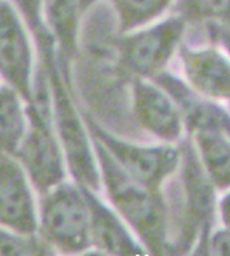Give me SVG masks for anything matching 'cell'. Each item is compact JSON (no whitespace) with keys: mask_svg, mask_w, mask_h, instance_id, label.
<instances>
[{"mask_svg":"<svg viewBox=\"0 0 230 256\" xmlns=\"http://www.w3.org/2000/svg\"><path fill=\"white\" fill-rule=\"evenodd\" d=\"M37 49V59L47 73L54 128L64 152L69 176L82 186L102 192V176L92 136L84 123L73 89V74L63 70L54 43Z\"/></svg>","mask_w":230,"mask_h":256,"instance_id":"1","label":"cell"},{"mask_svg":"<svg viewBox=\"0 0 230 256\" xmlns=\"http://www.w3.org/2000/svg\"><path fill=\"white\" fill-rule=\"evenodd\" d=\"M92 142L102 176V189H105L116 212L150 252L165 254L170 250L168 210L160 190H152L139 184L117 164L99 140L92 138Z\"/></svg>","mask_w":230,"mask_h":256,"instance_id":"2","label":"cell"},{"mask_svg":"<svg viewBox=\"0 0 230 256\" xmlns=\"http://www.w3.org/2000/svg\"><path fill=\"white\" fill-rule=\"evenodd\" d=\"M27 129L14 154L37 195L69 176L62 144L54 128L47 73L37 59L31 100L26 103Z\"/></svg>","mask_w":230,"mask_h":256,"instance_id":"3","label":"cell"},{"mask_svg":"<svg viewBox=\"0 0 230 256\" xmlns=\"http://www.w3.org/2000/svg\"><path fill=\"white\" fill-rule=\"evenodd\" d=\"M37 236L54 255L92 250L90 214L82 184L67 178L37 195Z\"/></svg>","mask_w":230,"mask_h":256,"instance_id":"4","label":"cell"},{"mask_svg":"<svg viewBox=\"0 0 230 256\" xmlns=\"http://www.w3.org/2000/svg\"><path fill=\"white\" fill-rule=\"evenodd\" d=\"M182 156V188L179 189V196L173 199L178 204H173L176 214H172V218H176L179 230L173 252H186L198 240L196 254H205L215 218V184L199 160L198 150L189 140L183 144Z\"/></svg>","mask_w":230,"mask_h":256,"instance_id":"5","label":"cell"},{"mask_svg":"<svg viewBox=\"0 0 230 256\" xmlns=\"http://www.w3.org/2000/svg\"><path fill=\"white\" fill-rule=\"evenodd\" d=\"M84 123L92 138L99 140L117 164L139 184L152 190L160 186L178 169L182 152L175 146H140L122 140L109 132L89 112H83Z\"/></svg>","mask_w":230,"mask_h":256,"instance_id":"6","label":"cell"},{"mask_svg":"<svg viewBox=\"0 0 230 256\" xmlns=\"http://www.w3.org/2000/svg\"><path fill=\"white\" fill-rule=\"evenodd\" d=\"M186 22L175 16L117 42V64L126 76L139 79L162 73L185 33Z\"/></svg>","mask_w":230,"mask_h":256,"instance_id":"7","label":"cell"},{"mask_svg":"<svg viewBox=\"0 0 230 256\" xmlns=\"http://www.w3.org/2000/svg\"><path fill=\"white\" fill-rule=\"evenodd\" d=\"M29 29L16 8L0 0V79L30 102L37 60Z\"/></svg>","mask_w":230,"mask_h":256,"instance_id":"8","label":"cell"},{"mask_svg":"<svg viewBox=\"0 0 230 256\" xmlns=\"http://www.w3.org/2000/svg\"><path fill=\"white\" fill-rule=\"evenodd\" d=\"M36 195L19 160L11 154H0V226L26 235H36Z\"/></svg>","mask_w":230,"mask_h":256,"instance_id":"9","label":"cell"},{"mask_svg":"<svg viewBox=\"0 0 230 256\" xmlns=\"http://www.w3.org/2000/svg\"><path fill=\"white\" fill-rule=\"evenodd\" d=\"M132 113L137 126L165 142L182 136L183 118L173 98L157 83L136 78L132 83Z\"/></svg>","mask_w":230,"mask_h":256,"instance_id":"10","label":"cell"},{"mask_svg":"<svg viewBox=\"0 0 230 256\" xmlns=\"http://www.w3.org/2000/svg\"><path fill=\"white\" fill-rule=\"evenodd\" d=\"M90 214L92 249L109 255H142L143 248L130 234L122 216L99 196L100 192L83 186Z\"/></svg>","mask_w":230,"mask_h":256,"instance_id":"11","label":"cell"},{"mask_svg":"<svg viewBox=\"0 0 230 256\" xmlns=\"http://www.w3.org/2000/svg\"><path fill=\"white\" fill-rule=\"evenodd\" d=\"M153 79L173 98L192 132L212 130L230 136V114L216 103L202 98L199 92L169 73H159Z\"/></svg>","mask_w":230,"mask_h":256,"instance_id":"12","label":"cell"},{"mask_svg":"<svg viewBox=\"0 0 230 256\" xmlns=\"http://www.w3.org/2000/svg\"><path fill=\"white\" fill-rule=\"evenodd\" d=\"M183 70L192 88L202 96L230 102V62L215 48L183 46Z\"/></svg>","mask_w":230,"mask_h":256,"instance_id":"13","label":"cell"},{"mask_svg":"<svg viewBox=\"0 0 230 256\" xmlns=\"http://www.w3.org/2000/svg\"><path fill=\"white\" fill-rule=\"evenodd\" d=\"M77 0H43V19L57 48V60L64 70L72 72L79 49V14Z\"/></svg>","mask_w":230,"mask_h":256,"instance_id":"14","label":"cell"},{"mask_svg":"<svg viewBox=\"0 0 230 256\" xmlns=\"http://www.w3.org/2000/svg\"><path fill=\"white\" fill-rule=\"evenodd\" d=\"M27 129L26 102L13 88L0 84V154L14 156Z\"/></svg>","mask_w":230,"mask_h":256,"instance_id":"15","label":"cell"},{"mask_svg":"<svg viewBox=\"0 0 230 256\" xmlns=\"http://www.w3.org/2000/svg\"><path fill=\"white\" fill-rule=\"evenodd\" d=\"M195 134L196 150L210 180L220 189L230 188V136L212 130Z\"/></svg>","mask_w":230,"mask_h":256,"instance_id":"16","label":"cell"},{"mask_svg":"<svg viewBox=\"0 0 230 256\" xmlns=\"http://www.w3.org/2000/svg\"><path fill=\"white\" fill-rule=\"evenodd\" d=\"M119 23V30L129 33L153 22L172 3V0H110Z\"/></svg>","mask_w":230,"mask_h":256,"instance_id":"17","label":"cell"},{"mask_svg":"<svg viewBox=\"0 0 230 256\" xmlns=\"http://www.w3.org/2000/svg\"><path fill=\"white\" fill-rule=\"evenodd\" d=\"M183 20L213 22L230 28V0H178Z\"/></svg>","mask_w":230,"mask_h":256,"instance_id":"18","label":"cell"},{"mask_svg":"<svg viewBox=\"0 0 230 256\" xmlns=\"http://www.w3.org/2000/svg\"><path fill=\"white\" fill-rule=\"evenodd\" d=\"M54 255L36 235H26L0 226V256Z\"/></svg>","mask_w":230,"mask_h":256,"instance_id":"19","label":"cell"},{"mask_svg":"<svg viewBox=\"0 0 230 256\" xmlns=\"http://www.w3.org/2000/svg\"><path fill=\"white\" fill-rule=\"evenodd\" d=\"M13 3L26 23L34 43L52 36L43 19V0H13Z\"/></svg>","mask_w":230,"mask_h":256,"instance_id":"20","label":"cell"},{"mask_svg":"<svg viewBox=\"0 0 230 256\" xmlns=\"http://www.w3.org/2000/svg\"><path fill=\"white\" fill-rule=\"evenodd\" d=\"M205 254H213V255H230V229L225 228L215 232L213 235L208 238Z\"/></svg>","mask_w":230,"mask_h":256,"instance_id":"21","label":"cell"},{"mask_svg":"<svg viewBox=\"0 0 230 256\" xmlns=\"http://www.w3.org/2000/svg\"><path fill=\"white\" fill-rule=\"evenodd\" d=\"M206 32H208V34H209L212 40L222 43V46L229 52L230 54V28L219 24V23L209 22Z\"/></svg>","mask_w":230,"mask_h":256,"instance_id":"22","label":"cell"},{"mask_svg":"<svg viewBox=\"0 0 230 256\" xmlns=\"http://www.w3.org/2000/svg\"><path fill=\"white\" fill-rule=\"evenodd\" d=\"M220 214H222L223 224L230 229V192L220 202Z\"/></svg>","mask_w":230,"mask_h":256,"instance_id":"23","label":"cell"},{"mask_svg":"<svg viewBox=\"0 0 230 256\" xmlns=\"http://www.w3.org/2000/svg\"><path fill=\"white\" fill-rule=\"evenodd\" d=\"M77 2H79V8H80V10L86 12L89 8H90V6H93L97 0H77Z\"/></svg>","mask_w":230,"mask_h":256,"instance_id":"24","label":"cell"},{"mask_svg":"<svg viewBox=\"0 0 230 256\" xmlns=\"http://www.w3.org/2000/svg\"><path fill=\"white\" fill-rule=\"evenodd\" d=\"M0 84H1V83H0Z\"/></svg>","mask_w":230,"mask_h":256,"instance_id":"25","label":"cell"}]
</instances>
